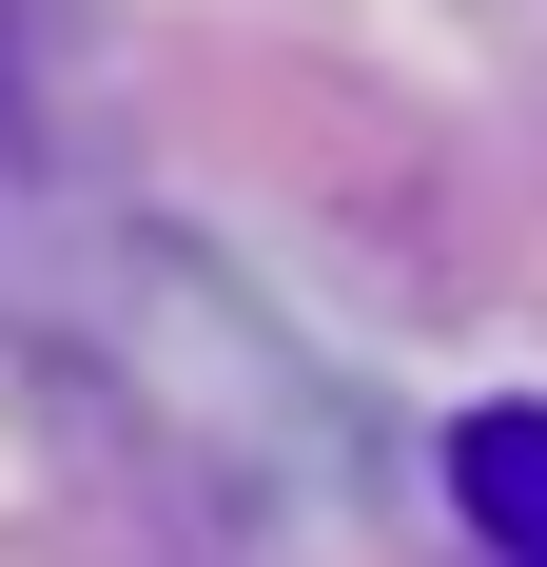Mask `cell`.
Instances as JSON below:
<instances>
[{
  "instance_id": "1",
  "label": "cell",
  "mask_w": 547,
  "mask_h": 567,
  "mask_svg": "<svg viewBox=\"0 0 547 567\" xmlns=\"http://www.w3.org/2000/svg\"><path fill=\"white\" fill-rule=\"evenodd\" d=\"M450 509H469L489 567H547V392H489L450 431Z\"/></svg>"
}]
</instances>
